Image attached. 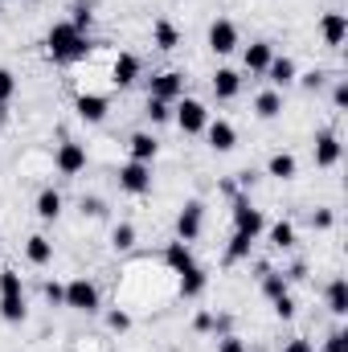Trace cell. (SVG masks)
<instances>
[{"label":"cell","mask_w":348,"mask_h":352,"mask_svg":"<svg viewBox=\"0 0 348 352\" xmlns=\"http://www.w3.org/2000/svg\"><path fill=\"white\" fill-rule=\"evenodd\" d=\"M45 50H50V62H54V66H70V62H83L90 54V37L78 33L70 21H58V25L45 33Z\"/></svg>","instance_id":"cell-1"},{"label":"cell","mask_w":348,"mask_h":352,"mask_svg":"<svg viewBox=\"0 0 348 352\" xmlns=\"http://www.w3.org/2000/svg\"><path fill=\"white\" fill-rule=\"evenodd\" d=\"M173 119L184 135H201L205 123H209V111H205V102H197V98H180L176 111H173Z\"/></svg>","instance_id":"cell-2"},{"label":"cell","mask_w":348,"mask_h":352,"mask_svg":"<svg viewBox=\"0 0 348 352\" xmlns=\"http://www.w3.org/2000/svg\"><path fill=\"white\" fill-rule=\"evenodd\" d=\"M201 230H205V205L201 201H184V209L176 213V238L193 246L201 238Z\"/></svg>","instance_id":"cell-3"},{"label":"cell","mask_w":348,"mask_h":352,"mask_svg":"<svg viewBox=\"0 0 348 352\" xmlns=\"http://www.w3.org/2000/svg\"><path fill=\"white\" fill-rule=\"evenodd\" d=\"M62 307H70V311H98V287L90 278H70Z\"/></svg>","instance_id":"cell-4"},{"label":"cell","mask_w":348,"mask_h":352,"mask_svg":"<svg viewBox=\"0 0 348 352\" xmlns=\"http://www.w3.org/2000/svg\"><path fill=\"white\" fill-rule=\"evenodd\" d=\"M262 230H266L262 209H254L246 197H238V201H234V234H246V238H254V242H259Z\"/></svg>","instance_id":"cell-5"},{"label":"cell","mask_w":348,"mask_h":352,"mask_svg":"<svg viewBox=\"0 0 348 352\" xmlns=\"http://www.w3.org/2000/svg\"><path fill=\"white\" fill-rule=\"evenodd\" d=\"M119 188L131 192V197H144L152 192V164H140V160H127L119 168Z\"/></svg>","instance_id":"cell-6"},{"label":"cell","mask_w":348,"mask_h":352,"mask_svg":"<svg viewBox=\"0 0 348 352\" xmlns=\"http://www.w3.org/2000/svg\"><path fill=\"white\" fill-rule=\"evenodd\" d=\"M148 98H164V102H176L184 98V74L180 70H160L148 78Z\"/></svg>","instance_id":"cell-7"},{"label":"cell","mask_w":348,"mask_h":352,"mask_svg":"<svg viewBox=\"0 0 348 352\" xmlns=\"http://www.w3.org/2000/svg\"><path fill=\"white\" fill-rule=\"evenodd\" d=\"M54 168H58L62 176H78L83 168H87V148L74 144V140H62L58 152H54Z\"/></svg>","instance_id":"cell-8"},{"label":"cell","mask_w":348,"mask_h":352,"mask_svg":"<svg viewBox=\"0 0 348 352\" xmlns=\"http://www.w3.org/2000/svg\"><path fill=\"white\" fill-rule=\"evenodd\" d=\"M209 50H213L217 58L234 54V50H238V25H234V21H226V16H217V21L209 25Z\"/></svg>","instance_id":"cell-9"},{"label":"cell","mask_w":348,"mask_h":352,"mask_svg":"<svg viewBox=\"0 0 348 352\" xmlns=\"http://www.w3.org/2000/svg\"><path fill=\"white\" fill-rule=\"evenodd\" d=\"M205 135H209V148L221 152V156L238 148V131H234L230 119H209V123H205Z\"/></svg>","instance_id":"cell-10"},{"label":"cell","mask_w":348,"mask_h":352,"mask_svg":"<svg viewBox=\"0 0 348 352\" xmlns=\"http://www.w3.org/2000/svg\"><path fill=\"white\" fill-rule=\"evenodd\" d=\"M340 156H345L340 135H336V131H320V135H316V168H336Z\"/></svg>","instance_id":"cell-11"},{"label":"cell","mask_w":348,"mask_h":352,"mask_svg":"<svg viewBox=\"0 0 348 352\" xmlns=\"http://www.w3.org/2000/svg\"><path fill=\"white\" fill-rule=\"evenodd\" d=\"M140 70H144V62L135 58V54H119L115 62H111V82L119 90L135 87V78H140Z\"/></svg>","instance_id":"cell-12"},{"label":"cell","mask_w":348,"mask_h":352,"mask_svg":"<svg viewBox=\"0 0 348 352\" xmlns=\"http://www.w3.org/2000/svg\"><path fill=\"white\" fill-rule=\"evenodd\" d=\"M266 78H270V90H287L295 78H299L295 58H287V54L279 58V54H274V58H270V66H266Z\"/></svg>","instance_id":"cell-13"},{"label":"cell","mask_w":348,"mask_h":352,"mask_svg":"<svg viewBox=\"0 0 348 352\" xmlns=\"http://www.w3.org/2000/svg\"><path fill=\"white\" fill-rule=\"evenodd\" d=\"M320 37H324L328 50H340L345 37H348V16L345 12H324V16H320Z\"/></svg>","instance_id":"cell-14"},{"label":"cell","mask_w":348,"mask_h":352,"mask_svg":"<svg viewBox=\"0 0 348 352\" xmlns=\"http://www.w3.org/2000/svg\"><path fill=\"white\" fill-rule=\"evenodd\" d=\"M74 111H78V119H87V123H102L107 111H111V102H107V94H78V98H74Z\"/></svg>","instance_id":"cell-15"},{"label":"cell","mask_w":348,"mask_h":352,"mask_svg":"<svg viewBox=\"0 0 348 352\" xmlns=\"http://www.w3.org/2000/svg\"><path fill=\"white\" fill-rule=\"evenodd\" d=\"M270 58H274V45L270 41H250L246 54H242V66H246V74H266Z\"/></svg>","instance_id":"cell-16"},{"label":"cell","mask_w":348,"mask_h":352,"mask_svg":"<svg viewBox=\"0 0 348 352\" xmlns=\"http://www.w3.org/2000/svg\"><path fill=\"white\" fill-rule=\"evenodd\" d=\"M164 266H168L173 274H184L188 266H197V258H193V246H188V242H180V238H176V242H168V246H164Z\"/></svg>","instance_id":"cell-17"},{"label":"cell","mask_w":348,"mask_h":352,"mask_svg":"<svg viewBox=\"0 0 348 352\" xmlns=\"http://www.w3.org/2000/svg\"><path fill=\"white\" fill-rule=\"evenodd\" d=\"M238 90H242V74H238V70H230V66H221V70L213 74V98H221V102H230V98H238Z\"/></svg>","instance_id":"cell-18"},{"label":"cell","mask_w":348,"mask_h":352,"mask_svg":"<svg viewBox=\"0 0 348 352\" xmlns=\"http://www.w3.org/2000/svg\"><path fill=\"white\" fill-rule=\"evenodd\" d=\"M127 152H131V160H140V164H152V160H156V152H160V144H156L148 131H135V135L127 140Z\"/></svg>","instance_id":"cell-19"},{"label":"cell","mask_w":348,"mask_h":352,"mask_svg":"<svg viewBox=\"0 0 348 352\" xmlns=\"http://www.w3.org/2000/svg\"><path fill=\"white\" fill-rule=\"evenodd\" d=\"M33 209H37L41 221H58V217H62V192H58V188H41Z\"/></svg>","instance_id":"cell-20"},{"label":"cell","mask_w":348,"mask_h":352,"mask_svg":"<svg viewBox=\"0 0 348 352\" xmlns=\"http://www.w3.org/2000/svg\"><path fill=\"white\" fill-rule=\"evenodd\" d=\"M205 287H209V274H205V266H188V270L180 274V295H184V299H197V295H205Z\"/></svg>","instance_id":"cell-21"},{"label":"cell","mask_w":348,"mask_h":352,"mask_svg":"<svg viewBox=\"0 0 348 352\" xmlns=\"http://www.w3.org/2000/svg\"><path fill=\"white\" fill-rule=\"evenodd\" d=\"M25 316H29V307H25V291H17V295H0V320H4V324H25Z\"/></svg>","instance_id":"cell-22"},{"label":"cell","mask_w":348,"mask_h":352,"mask_svg":"<svg viewBox=\"0 0 348 352\" xmlns=\"http://www.w3.org/2000/svg\"><path fill=\"white\" fill-rule=\"evenodd\" d=\"M254 115L266 119V123L279 119V115H283V90H262L259 98H254Z\"/></svg>","instance_id":"cell-23"},{"label":"cell","mask_w":348,"mask_h":352,"mask_svg":"<svg viewBox=\"0 0 348 352\" xmlns=\"http://www.w3.org/2000/svg\"><path fill=\"white\" fill-rule=\"evenodd\" d=\"M25 258L33 266H45L50 258H54V242L45 238V234H33L29 242H25Z\"/></svg>","instance_id":"cell-24"},{"label":"cell","mask_w":348,"mask_h":352,"mask_svg":"<svg viewBox=\"0 0 348 352\" xmlns=\"http://www.w3.org/2000/svg\"><path fill=\"white\" fill-rule=\"evenodd\" d=\"M266 173L274 176V180H291V176L299 173V160H295L291 152H274V156L266 160Z\"/></svg>","instance_id":"cell-25"},{"label":"cell","mask_w":348,"mask_h":352,"mask_svg":"<svg viewBox=\"0 0 348 352\" xmlns=\"http://www.w3.org/2000/svg\"><path fill=\"white\" fill-rule=\"evenodd\" d=\"M324 299H328V311L332 316H348V283L345 278H332L328 291H324Z\"/></svg>","instance_id":"cell-26"},{"label":"cell","mask_w":348,"mask_h":352,"mask_svg":"<svg viewBox=\"0 0 348 352\" xmlns=\"http://www.w3.org/2000/svg\"><path fill=\"white\" fill-rule=\"evenodd\" d=\"M152 45H156V50H164V54L180 45V33H176L173 21H156V25H152Z\"/></svg>","instance_id":"cell-27"},{"label":"cell","mask_w":348,"mask_h":352,"mask_svg":"<svg viewBox=\"0 0 348 352\" xmlns=\"http://www.w3.org/2000/svg\"><path fill=\"white\" fill-rule=\"evenodd\" d=\"M259 278H262V295H266V299H279V295H287V278H283L279 270L259 266Z\"/></svg>","instance_id":"cell-28"},{"label":"cell","mask_w":348,"mask_h":352,"mask_svg":"<svg viewBox=\"0 0 348 352\" xmlns=\"http://www.w3.org/2000/svg\"><path fill=\"white\" fill-rule=\"evenodd\" d=\"M12 94H17V78H12V70L0 66V123H8V102H12Z\"/></svg>","instance_id":"cell-29"},{"label":"cell","mask_w":348,"mask_h":352,"mask_svg":"<svg viewBox=\"0 0 348 352\" xmlns=\"http://www.w3.org/2000/svg\"><path fill=\"white\" fill-rule=\"evenodd\" d=\"M270 246L274 250H291L295 246V226L291 221H274L270 226Z\"/></svg>","instance_id":"cell-30"},{"label":"cell","mask_w":348,"mask_h":352,"mask_svg":"<svg viewBox=\"0 0 348 352\" xmlns=\"http://www.w3.org/2000/svg\"><path fill=\"white\" fill-rule=\"evenodd\" d=\"M250 246H254V238L234 234V238H230V246H226V263H242V258H250Z\"/></svg>","instance_id":"cell-31"},{"label":"cell","mask_w":348,"mask_h":352,"mask_svg":"<svg viewBox=\"0 0 348 352\" xmlns=\"http://www.w3.org/2000/svg\"><path fill=\"white\" fill-rule=\"evenodd\" d=\"M111 246H115V250H131V246H135V226H131V221H119V226L111 230Z\"/></svg>","instance_id":"cell-32"},{"label":"cell","mask_w":348,"mask_h":352,"mask_svg":"<svg viewBox=\"0 0 348 352\" xmlns=\"http://www.w3.org/2000/svg\"><path fill=\"white\" fill-rule=\"evenodd\" d=\"M144 115H148L152 123H168V119H173V102H164V98H148Z\"/></svg>","instance_id":"cell-33"},{"label":"cell","mask_w":348,"mask_h":352,"mask_svg":"<svg viewBox=\"0 0 348 352\" xmlns=\"http://www.w3.org/2000/svg\"><path fill=\"white\" fill-rule=\"evenodd\" d=\"M70 25H74L78 33H87V37H90V25H94V12H90V4H83V0L74 4V16H70Z\"/></svg>","instance_id":"cell-34"},{"label":"cell","mask_w":348,"mask_h":352,"mask_svg":"<svg viewBox=\"0 0 348 352\" xmlns=\"http://www.w3.org/2000/svg\"><path fill=\"white\" fill-rule=\"evenodd\" d=\"M17 291H25V287H21V274H17L12 266H4V270H0V295H17Z\"/></svg>","instance_id":"cell-35"},{"label":"cell","mask_w":348,"mask_h":352,"mask_svg":"<svg viewBox=\"0 0 348 352\" xmlns=\"http://www.w3.org/2000/svg\"><path fill=\"white\" fill-rule=\"evenodd\" d=\"M270 307H274V316H279V320H295V299H291V291H287V295H279V299H270Z\"/></svg>","instance_id":"cell-36"},{"label":"cell","mask_w":348,"mask_h":352,"mask_svg":"<svg viewBox=\"0 0 348 352\" xmlns=\"http://www.w3.org/2000/svg\"><path fill=\"white\" fill-rule=\"evenodd\" d=\"M78 209H83V217H107V205H102L98 197H83Z\"/></svg>","instance_id":"cell-37"},{"label":"cell","mask_w":348,"mask_h":352,"mask_svg":"<svg viewBox=\"0 0 348 352\" xmlns=\"http://www.w3.org/2000/svg\"><path fill=\"white\" fill-rule=\"evenodd\" d=\"M107 328H111V332H127V328H131V316L115 307V311H107Z\"/></svg>","instance_id":"cell-38"},{"label":"cell","mask_w":348,"mask_h":352,"mask_svg":"<svg viewBox=\"0 0 348 352\" xmlns=\"http://www.w3.org/2000/svg\"><path fill=\"white\" fill-rule=\"evenodd\" d=\"M336 226V213L332 209H316L312 213V230H332Z\"/></svg>","instance_id":"cell-39"},{"label":"cell","mask_w":348,"mask_h":352,"mask_svg":"<svg viewBox=\"0 0 348 352\" xmlns=\"http://www.w3.org/2000/svg\"><path fill=\"white\" fill-rule=\"evenodd\" d=\"M217 352H250V349H246L234 332H226V336H217Z\"/></svg>","instance_id":"cell-40"},{"label":"cell","mask_w":348,"mask_h":352,"mask_svg":"<svg viewBox=\"0 0 348 352\" xmlns=\"http://www.w3.org/2000/svg\"><path fill=\"white\" fill-rule=\"evenodd\" d=\"M41 291H45V299H50L54 307H62V299H66V283H45Z\"/></svg>","instance_id":"cell-41"},{"label":"cell","mask_w":348,"mask_h":352,"mask_svg":"<svg viewBox=\"0 0 348 352\" xmlns=\"http://www.w3.org/2000/svg\"><path fill=\"white\" fill-rule=\"evenodd\" d=\"M324 78H328L324 70H312V74H303V78H295V82H303V90H320L324 87Z\"/></svg>","instance_id":"cell-42"},{"label":"cell","mask_w":348,"mask_h":352,"mask_svg":"<svg viewBox=\"0 0 348 352\" xmlns=\"http://www.w3.org/2000/svg\"><path fill=\"white\" fill-rule=\"evenodd\" d=\"M213 320H217L213 311H201V316L193 320V328H197V332H213Z\"/></svg>","instance_id":"cell-43"},{"label":"cell","mask_w":348,"mask_h":352,"mask_svg":"<svg viewBox=\"0 0 348 352\" xmlns=\"http://www.w3.org/2000/svg\"><path fill=\"white\" fill-rule=\"evenodd\" d=\"M332 102H336V111H345V107H348V82H336V90H332Z\"/></svg>","instance_id":"cell-44"},{"label":"cell","mask_w":348,"mask_h":352,"mask_svg":"<svg viewBox=\"0 0 348 352\" xmlns=\"http://www.w3.org/2000/svg\"><path fill=\"white\" fill-rule=\"evenodd\" d=\"M283 352H316V349H312V340L295 336V340H287V349H283Z\"/></svg>","instance_id":"cell-45"},{"label":"cell","mask_w":348,"mask_h":352,"mask_svg":"<svg viewBox=\"0 0 348 352\" xmlns=\"http://www.w3.org/2000/svg\"><path fill=\"white\" fill-rule=\"evenodd\" d=\"M324 352H345V332H332L328 344H324Z\"/></svg>","instance_id":"cell-46"}]
</instances>
